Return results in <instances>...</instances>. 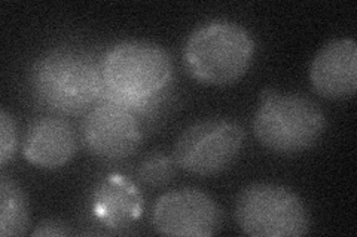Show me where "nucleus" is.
Instances as JSON below:
<instances>
[{
    "label": "nucleus",
    "mask_w": 357,
    "mask_h": 237,
    "mask_svg": "<svg viewBox=\"0 0 357 237\" xmlns=\"http://www.w3.org/2000/svg\"><path fill=\"white\" fill-rule=\"evenodd\" d=\"M173 157L161 152L149 153L139 166V178L149 187H164L169 184L176 172Z\"/></svg>",
    "instance_id": "obj_13"
},
{
    "label": "nucleus",
    "mask_w": 357,
    "mask_h": 237,
    "mask_svg": "<svg viewBox=\"0 0 357 237\" xmlns=\"http://www.w3.org/2000/svg\"><path fill=\"white\" fill-rule=\"evenodd\" d=\"M18 145L17 122L13 115L2 108L0 110V166L5 167L13 159Z\"/></svg>",
    "instance_id": "obj_14"
},
{
    "label": "nucleus",
    "mask_w": 357,
    "mask_h": 237,
    "mask_svg": "<svg viewBox=\"0 0 357 237\" xmlns=\"http://www.w3.org/2000/svg\"><path fill=\"white\" fill-rule=\"evenodd\" d=\"M30 227V203L15 179L0 177V236L17 237L26 234Z\"/></svg>",
    "instance_id": "obj_12"
},
{
    "label": "nucleus",
    "mask_w": 357,
    "mask_h": 237,
    "mask_svg": "<svg viewBox=\"0 0 357 237\" xmlns=\"http://www.w3.org/2000/svg\"><path fill=\"white\" fill-rule=\"evenodd\" d=\"M30 86L39 103L51 111L79 116L102 97V67L86 52L57 48L33 64Z\"/></svg>",
    "instance_id": "obj_2"
},
{
    "label": "nucleus",
    "mask_w": 357,
    "mask_h": 237,
    "mask_svg": "<svg viewBox=\"0 0 357 237\" xmlns=\"http://www.w3.org/2000/svg\"><path fill=\"white\" fill-rule=\"evenodd\" d=\"M70 234L72 230L69 225L60 220H45L39 222L38 227L31 233V236L35 237H64Z\"/></svg>",
    "instance_id": "obj_15"
},
{
    "label": "nucleus",
    "mask_w": 357,
    "mask_h": 237,
    "mask_svg": "<svg viewBox=\"0 0 357 237\" xmlns=\"http://www.w3.org/2000/svg\"><path fill=\"white\" fill-rule=\"evenodd\" d=\"M252 33L231 19L216 18L199 24L183 47V63L195 81L228 86L248 73L255 58Z\"/></svg>",
    "instance_id": "obj_3"
},
{
    "label": "nucleus",
    "mask_w": 357,
    "mask_h": 237,
    "mask_svg": "<svg viewBox=\"0 0 357 237\" xmlns=\"http://www.w3.org/2000/svg\"><path fill=\"white\" fill-rule=\"evenodd\" d=\"M22 152L33 166L50 171L63 167L77 152L75 131L64 119L40 117L29 126Z\"/></svg>",
    "instance_id": "obj_10"
},
{
    "label": "nucleus",
    "mask_w": 357,
    "mask_h": 237,
    "mask_svg": "<svg viewBox=\"0 0 357 237\" xmlns=\"http://www.w3.org/2000/svg\"><path fill=\"white\" fill-rule=\"evenodd\" d=\"M326 125L325 111L314 99L266 88L259 97L253 131L265 149L278 154H296L316 145Z\"/></svg>",
    "instance_id": "obj_4"
},
{
    "label": "nucleus",
    "mask_w": 357,
    "mask_h": 237,
    "mask_svg": "<svg viewBox=\"0 0 357 237\" xmlns=\"http://www.w3.org/2000/svg\"><path fill=\"white\" fill-rule=\"evenodd\" d=\"M316 92L328 99L353 98L357 89V44L351 38L328 42L317 51L310 67Z\"/></svg>",
    "instance_id": "obj_9"
},
{
    "label": "nucleus",
    "mask_w": 357,
    "mask_h": 237,
    "mask_svg": "<svg viewBox=\"0 0 357 237\" xmlns=\"http://www.w3.org/2000/svg\"><path fill=\"white\" fill-rule=\"evenodd\" d=\"M244 138L243 126L234 120L197 122L177 138L173 159L178 167L189 174L216 175L236 162Z\"/></svg>",
    "instance_id": "obj_6"
},
{
    "label": "nucleus",
    "mask_w": 357,
    "mask_h": 237,
    "mask_svg": "<svg viewBox=\"0 0 357 237\" xmlns=\"http://www.w3.org/2000/svg\"><path fill=\"white\" fill-rule=\"evenodd\" d=\"M234 215L243 233L252 237H299L310 231V213L292 190L256 183L244 187Z\"/></svg>",
    "instance_id": "obj_5"
},
{
    "label": "nucleus",
    "mask_w": 357,
    "mask_h": 237,
    "mask_svg": "<svg viewBox=\"0 0 357 237\" xmlns=\"http://www.w3.org/2000/svg\"><path fill=\"white\" fill-rule=\"evenodd\" d=\"M156 233L174 237H211L223 227L219 203L198 188L172 190L156 200L152 212Z\"/></svg>",
    "instance_id": "obj_7"
},
{
    "label": "nucleus",
    "mask_w": 357,
    "mask_h": 237,
    "mask_svg": "<svg viewBox=\"0 0 357 237\" xmlns=\"http://www.w3.org/2000/svg\"><path fill=\"white\" fill-rule=\"evenodd\" d=\"M143 208V199L137 187L121 175H110L100 183L91 197L94 218L112 230L130 227Z\"/></svg>",
    "instance_id": "obj_11"
},
{
    "label": "nucleus",
    "mask_w": 357,
    "mask_h": 237,
    "mask_svg": "<svg viewBox=\"0 0 357 237\" xmlns=\"http://www.w3.org/2000/svg\"><path fill=\"white\" fill-rule=\"evenodd\" d=\"M86 149L105 161H122L139 149L140 123L132 111L112 103H98L82 123Z\"/></svg>",
    "instance_id": "obj_8"
},
{
    "label": "nucleus",
    "mask_w": 357,
    "mask_h": 237,
    "mask_svg": "<svg viewBox=\"0 0 357 237\" xmlns=\"http://www.w3.org/2000/svg\"><path fill=\"white\" fill-rule=\"evenodd\" d=\"M100 67L103 91L98 103H112L132 113L152 107L173 76L170 54L160 44L143 40L115 44Z\"/></svg>",
    "instance_id": "obj_1"
}]
</instances>
